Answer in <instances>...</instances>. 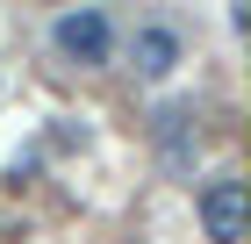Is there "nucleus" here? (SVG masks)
<instances>
[{
	"instance_id": "nucleus-1",
	"label": "nucleus",
	"mask_w": 251,
	"mask_h": 244,
	"mask_svg": "<svg viewBox=\"0 0 251 244\" xmlns=\"http://www.w3.org/2000/svg\"><path fill=\"white\" fill-rule=\"evenodd\" d=\"M50 43H58L65 65H108V51H115L108 7H65V15L50 22Z\"/></svg>"
},
{
	"instance_id": "nucleus-2",
	"label": "nucleus",
	"mask_w": 251,
	"mask_h": 244,
	"mask_svg": "<svg viewBox=\"0 0 251 244\" xmlns=\"http://www.w3.org/2000/svg\"><path fill=\"white\" fill-rule=\"evenodd\" d=\"M244 223H251L244 180H208L201 187V230H208V244H244Z\"/></svg>"
},
{
	"instance_id": "nucleus-3",
	"label": "nucleus",
	"mask_w": 251,
	"mask_h": 244,
	"mask_svg": "<svg viewBox=\"0 0 251 244\" xmlns=\"http://www.w3.org/2000/svg\"><path fill=\"white\" fill-rule=\"evenodd\" d=\"M129 57H136V72H144V79H165V72L179 65V36L165 29V22H144L136 43H129Z\"/></svg>"
},
{
	"instance_id": "nucleus-4",
	"label": "nucleus",
	"mask_w": 251,
	"mask_h": 244,
	"mask_svg": "<svg viewBox=\"0 0 251 244\" xmlns=\"http://www.w3.org/2000/svg\"><path fill=\"white\" fill-rule=\"evenodd\" d=\"M158 151L173 172L194 165V108H158Z\"/></svg>"
}]
</instances>
